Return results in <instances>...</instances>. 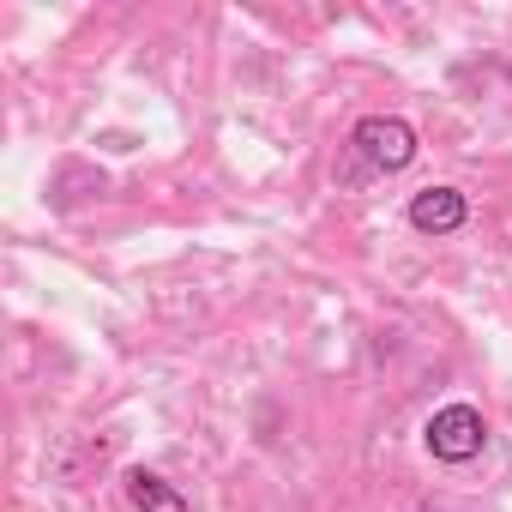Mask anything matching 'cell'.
<instances>
[{"mask_svg": "<svg viewBox=\"0 0 512 512\" xmlns=\"http://www.w3.org/2000/svg\"><path fill=\"white\" fill-rule=\"evenodd\" d=\"M506 79H512V67H506Z\"/></svg>", "mask_w": 512, "mask_h": 512, "instance_id": "obj_5", "label": "cell"}, {"mask_svg": "<svg viewBox=\"0 0 512 512\" xmlns=\"http://www.w3.org/2000/svg\"><path fill=\"white\" fill-rule=\"evenodd\" d=\"M464 217H470V205L458 187H422L410 199V229H422V235H452V229H464Z\"/></svg>", "mask_w": 512, "mask_h": 512, "instance_id": "obj_3", "label": "cell"}, {"mask_svg": "<svg viewBox=\"0 0 512 512\" xmlns=\"http://www.w3.org/2000/svg\"><path fill=\"white\" fill-rule=\"evenodd\" d=\"M127 500H133L139 512H193L187 494H181L175 482L151 476V470H127Z\"/></svg>", "mask_w": 512, "mask_h": 512, "instance_id": "obj_4", "label": "cell"}, {"mask_svg": "<svg viewBox=\"0 0 512 512\" xmlns=\"http://www.w3.org/2000/svg\"><path fill=\"white\" fill-rule=\"evenodd\" d=\"M350 145H356V157L374 175H398V169L416 163V127L404 115H362L356 133H350Z\"/></svg>", "mask_w": 512, "mask_h": 512, "instance_id": "obj_1", "label": "cell"}, {"mask_svg": "<svg viewBox=\"0 0 512 512\" xmlns=\"http://www.w3.org/2000/svg\"><path fill=\"white\" fill-rule=\"evenodd\" d=\"M428 452L440 458V464H470L482 446H488V422H482V410L476 404H446V410H434L428 416Z\"/></svg>", "mask_w": 512, "mask_h": 512, "instance_id": "obj_2", "label": "cell"}]
</instances>
